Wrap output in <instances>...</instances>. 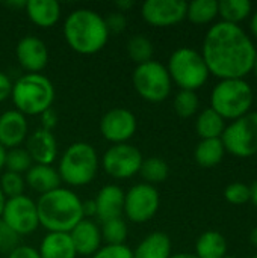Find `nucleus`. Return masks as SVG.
I'll list each match as a JSON object with an SVG mask.
<instances>
[{
	"instance_id": "nucleus-1",
	"label": "nucleus",
	"mask_w": 257,
	"mask_h": 258,
	"mask_svg": "<svg viewBox=\"0 0 257 258\" xmlns=\"http://www.w3.org/2000/svg\"><path fill=\"white\" fill-rule=\"evenodd\" d=\"M257 50L238 24L220 21L214 24L203 41L201 56L211 74L221 80L244 79L253 68Z\"/></svg>"
},
{
	"instance_id": "nucleus-2",
	"label": "nucleus",
	"mask_w": 257,
	"mask_h": 258,
	"mask_svg": "<svg viewBox=\"0 0 257 258\" xmlns=\"http://www.w3.org/2000/svg\"><path fill=\"white\" fill-rule=\"evenodd\" d=\"M64 36L73 51L85 56L101 51L109 41L105 18L98 12L86 8L76 9L67 15Z\"/></svg>"
},
{
	"instance_id": "nucleus-3",
	"label": "nucleus",
	"mask_w": 257,
	"mask_h": 258,
	"mask_svg": "<svg viewBox=\"0 0 257 258\" xmlns=\"http://www.w3.org/2000/svg\"><path fill=\"white\" fill-rule=\"evenodd\" d=\"M39 227L47 233H70L82 219V200L67 187L39 195L36 201Z\"/></svg>"
},
{
	"instance_id": "nucleus-4",
	"label": "nucleus",
	"mask_w": 257,
	"mask_h": 258,
	"mask_svg": "<svg viewBox=\"0 0 257 258\" xmlns=\"http://www.w3.org/2000/svg\"><path fill=\"white\" fill-rule=\"evenodd\" d=\"M56 92L52 80L44 74L26 73L14 82L11 100L15 110L27 116H39L53 106Z\"/></svg>"
},
{
	"instance_id": "nucleus-5",
	"label": "nucleus",
	"mask_w": 257,
	"mask_h": 258,
	"mask_svg": "<svg viewBox=\"0 0 257 258\" xmlns=\"http://www.w3.org/2000/svg\"><path fill=\"white\" fill-rule=\"evenodd\" d=\"M98 165V154L91 144L74 142L64 151L56 169L62 183L71 187H82L94 181Z\"/></svg>"
},
{
	"instance_id": "nucleus-6",
	"label": "nucleus",
	"mask_w": 257,
	"mask_h": 258,
	"mask_svg": "<svg viewBox=\"0 0 257 258\" xmlns=\"http://www.w3.org/2000/svg\"><path fill=\"white\" fill-rule=\"evenodd\" d=\"M253 89L244 79L220 80L211 94V109L224 119H238L251 112Z\"/></svg>"
},
{
	"instance_id": "nucleus-7",
	"label": "nucleus",
	"mask_w": 257,
	"mask_h": 258,
	"mask_svg": "<svg viewBox=\"0 0 257 258\" xmlns=\"http://www.w3.org/2000/svg\"><path fill=\"white\" fill-rule=\"evenodd\" d=\"M167 71L173 83L183 91H197L209 79L208 65L200 51L182 47L173 51L168 59Z\"/></svg>"
},
{
	"instance_id": "nucleus-8",
	"label": "nucleus",
	"mask_w": 257,
	"mask_h": 258,
	"mask_svg": "<svg viewBox=\"0 0 257 258\" xmlns=\"http://www.w3.org/2000/svg\"><path fill=\"white\" fill-rule=\"evenodd\" d=\"M132 83L138 95L148 103L165 101L170 97L173 86L167 67L158 60L136 65L132 74Z\"/></svg>"
},
{
	"instance_id": "nucleus-9",
	"label": "nucleus",
	"mask_w": 257,
	"mask_h": 258,
	"mask_svg": "<svg viewBox=\"0 0 257 258\" xmlns=\"http://www.w3.org/2000/svg\"><path fill=\"white\" fill-rule=\"evenodd\" d=\"M221 142L230 154L245 159L257 154V112L232 121L226 125Z\"/></svg>"
},
{
	"instance_id": "nucleus-10",
	"label": "nucleus",
	"mask_w": 257,
	"mask_h": 258,
	"mask_svg": "<svg viewBox=\"0 0 257 258\" xmlns=\"http://www.w3.org/2000/svg\"><path fill=\"white\" fill-rule=\"evenodd\" d=\"M142 160L144 157L141 151L127 142L111 145L101 156L100 163L109 177L115 180H126L139 174Z\"/></svg>"
},
{
	"instance_id": "nucleus-11",
	"label": "nucleus",
	"mask_w": 257,
	"mask_h": 258,
	"mask_svg": "<svg viewBox=\"0 0 257 258\" xmlns=\"http://www.w3.org/2000/svg\"><path fill=\"white\" fill-rule=\"evenodd\" d=\"M161 207V197L155 186L138 183L124 192V216L133 224H144L155 218Z\"/></svg>"
},
{
	"instance_id": "nucleus-12",
	"label": "nucleus",
	"mask_w": 257,
	"mask_h": 258,
	"mask_svg": "<svg viewBox=\"0 0 257 258\" xmlns=\"http://www.w3.org/2000/svg\"><path fill=\"white\" fill-rule=\"evenodd\" d=\"M0 221L20 237L33 234L39 227L36 201L27 195L6 200Z\"/></svg>"
},
{
	"instance_id": "nucleus-13",
	"label": "nucleus",
	"mask_w": 257,
	"mask_h": 258,
	"mask_svg": "<svg viewBox=\"0 0 257 258\" xmlns=\"http://www.w3.org/2000/svg\"><path fill=\"white\" fill-rule=\"evenodd\" d=\"M136 128H138L136 116L129 109H123V107L111 109L100 119V133L112 145L127 144L135 136Z\"/></svg>"
},
{
	"instance_id": "nucleus-14",
	"label": "nucleus",
	"mask_w": 257,
	"mask_h": 258,
	"mask_svg": "<svg viewBox=\"0 0 257 258\" xmlns=\"http://www.w3.org/2000/svg\"><path fill=\"white\" fill-rule=\"evenodd\" d=\"M183 0H147L141 6L142 20L153 27H171L186 18Z\"/></svg>"
},
{
	"instance_id": "nucleus-15",
	"label": "nucleus",
	"mask_w": 257,
	"mask_h": 258,
	"mask_svg": "<svg viewBox=\"0 0 257 258\" xmlns=\"http://www.w3.org/2000/svg\"><path fill=\"white\" fill-rule=\"evenodd\" d=\"M15 56L20 67L29 74L41 73L48 63V48L42 39L36 36H24L18 41Z\"/></svg>"
},
{
	"instance_id": "nucleus-16",
	"label": "nucleus",
	"mask_w": 257,
	"mask_h": 258,
	"mask_svg": "<svg viewBox=\"0 0 257 258\" xmlns=\"http://www.w3.org/2000/svg\"><path fill=\"white\" fill-rule=\"evenodd\" d=\"M29 136L27 118L18 110H6L0 115V145L5 150L21 147Z\"/></svg>"
},
{
	"instance_id": "nucleus-17",
	"label": "nucleus",
	"mask_w": 257,
	"mask_h": 258,
	"mask_svg": "<svg viewBox=\"0 0 257 258\" xmlns=\"http://www.w3.org/2000/svg\"><path fill=\"white\" fill-rule=\"evenodd\" d=\"M24 150L30 156L33 165H53L58 159V141L55 135L41 127L27 136Z\"/></svg>"
},
{
	"instance_id": "nucleus-18",
	"label": "nucleus",
	"mask_w": 257,
	"mask_h": 258,
	"mask_svg": "<svg viewBox=\"0 0 257 258\" xmlns=\"http://www.w3.org/2000/svg\"><path fill=\"white\" fill-rule=\"evenodd\" d=\"M71 242L77 255H94L101 248V233L100 227L92 219H82L70 233Z\"/></svg>"
},
{
	"instance_id": "nucleus-19",
	"label": "nucleus",
	"mask_w": 257,
	"mask_h": 258,
	"mask_svg": "<svg viewBox=\"0 0 257 258\" xmlns=\"http://www.w3.org/2000/svg\"><path fill=\"white\" fill-rule=\"evenodd\" d=\"M94 203L97 207V218L101 222L123 218L124 190L117 184H106L98 190Z\"/></svg>"
},
{
	"instance_id": "nucleus-20",
	"label": "nucleus",
	"mask_w": 257,
	"mask_h": 258,
	"mask_svg": "<svg viewBox=\"0 0 257 258\" xmlns=\"http://www.w3.org/2000/svg\"><path fill=\"white\" fill-rule=\"evenodd\" d=\"M26 186L33 192L44 195L61 187V177L53 165H32L24 177Z\"/></svg>"
},
{
	"instance_id": "nucleus-21",
	"label": "nucleus",
	"mask_w": 257,
	"mask_h": 258,
	"mask_svg": "<svg viewBox=\"0 0 257 258\" xmlns=\"http://www.w3.org/2000/svg\"><path fill=\"white\" fill-rule=\"evenodd\" d=\"M24 8L29 20L41 29L53 27L61 20V5L56 0H29Z\"/></svg>"
},
{
	"instance_id": "nucleus-22",
	"label": "nucleus",
	"mask_w": 257,
	"mask_h": 258,
	"mask_svg": "<svg viewBox=\"0 0 257 258\" xmlns=\"http://www.w3.org/2000/svg\"><path fill=\"white\" fill-rule=\"evenodd\" d=\"M41 258H76L77 252L68 233H47L39 245Z\"/></svg>"
},
{
	"instance_id": "nucleus-23",
	"label": "nucleus",
	"mask_w": 257,
	"mask_h": 258,
	"mask_svg": "<svg viewBox=\"0 0 257 258\" xmlns=\"http://www.w3.org/2000/svg\"><path fill=\"white\" fill-rule=\"evenodd\" d=\"M171 239L165 233L156 231L139 242L133 258H171Z\"/></svg>"
},
{
	"instance_id": "nucleus-24",
	"label": "nucleus",
	"mask_w": 257,
	"mask_h": 258,
	"mask_svg": "<svg viewBox=\"0 0 257 258\" xmlns=\"http://www.w3.org/2000/svg\"><path fill=\"white\" fill-rule=\"evenodd\" d=\"M227 254V240L218 231H206L195 242V255L198 258H224Z\"/></svg>"
},
{
	"instance_id": "nucleus-25",
	"label": "nucleus",
	"mask_w": 257,
	"mask_h": 258,
	"mask_svg": "<svg viewBox=\"0 0 257 258\" xmlns=\"http://www.w3.org/2000/svg\"><path fill=\"white\" fill-rule=\"evenodd\" d=\"M195 130L201 139H221L226 130V119L220 116L214 109L208 107L198 113Z\"/></svg>"
},
{
	"instance_id": "nucleus-26",
	"label": "nucleus",
	"mask_w": 257,
	"mask_h": 258,
	"mask_svg": "<svg viewBox=\"0 0 257 258\" xmlns=\"http://www.w3.org/2000/svg\"><path fill=\"white\" fill-rule=\"evenodd\" d=\"M226 148L221 139H201L195 147V162L203 168H214L224 159Z\"/></svg>"
},
{
	"instance_id": "nucleus-27",
	"label": "nucleus",
	"mask_w": 257,
	"mask_h": 258,
	"mask_svg": "<svg viewBox=\"0 0 257 258\" xmlns=\"http://www.w3.org/2000/svg\"><path fill=\"white\" fill-rule=\"evenodd\" d=\"M251 12V3L248 0H221L218 2V15L224 23L238 24L244 21Z\"/></svg>"
},
{
	"instance_id": "nucleus-28",
	"label": "nucleus",
	"mask_w": 257,
	"mask_h": 258,
	"mask_svg": "<svg viewBox=\"0 0 257 258\" xmlns=\"http://www.w3.org/2000/svg\"><path fill=\"white\" fill-rule=\"evenodd\" d=\"M218 17L217 0H194L188 3L186 18L194 24H208Z\"/></svg>"
},
{
	"instance_id": "nucleus-29",
	"label": "nucleus",
	"mask_w": 257,
	"mask_h": 258,
	"mask_svg": "<svg viewBox=\"0 0 257 258\" xmlns=\"http://www.w3.org/2000/svg\"><path fill=\"white\" fill-rule=\"evenodd\" d=\"M139 175L142 177L144 183L155 186V184L164 183L168 178L170 166L161 157H148V159L142 160V165H141V169H139Z\"/></svg>"
},
{
	"instance_id": "nucleus-30",
	"label": "nucleus",
	"mask_w": 257,
	"mask_h": 258,
	"mask_svg": "<svg viewBox=\"0 0 257 258\" xmlns=\"http://www.w3.org/2000/svg\"><path fill=\"white\" fill-rule=\"evenodd\" d=\"M153 53L155 47L151 41L144 35H135L127 41V54L136 65L153 60Z\"/></svg>"
},
{
	"instance_id": "nucleus-31",
	"label": "nucleus",
	"mask_w": 257,
	"mask_h": 258,
	"mask_svg": "<svg viewBox=\"0 0 257 258\" xmlns=\"http://www.w3.org/2000/svg\"><path fill=\"white\" fill-rule=\"evenodd\" d=\"M100 233H101L103 243H106V245H124V242L127 240L129 228H127V224L123 218H117V219L101 222Z\"/></svg>"
},
{
	"instance_id": "nucleus-32",
	"label": "nucleus",
	"mask_w": 257,
	"mask_h": 258,
	"mask_svg": "<svg viewBox=\"0 0 257 258\" xmlns=\"http://www.w3.org/2000/svg\"><path fill=\"white\" fill-rule=\"evenodd\" d=\"M32 165H33V162L24 148L18 147V148H12V150H6V159H5L6 171L23 175L30 169Z\"/></svg>"
},
{
	"instance_id": "nucleus-33",
	"label": "nucleus",
	"mask_w": 257,
	"mask_h": 258,
	"mask_svg": "<svg viewBox=\"0 0 257 258\" xmlns=\"http://www.w3.org/2000/svg\"><path fill=\"white\" fill-rule=\"evenodd\" d=\"M174 110L180 118H191L197 113L200 101L198 95L194 91H183L180 89L174 97Z\"/></svg>"
},
{
	"instance_id": "nucleus-34",
	"label": "nucleus",
	"mask_w": 257,
	"mask_h": 258,
	"mask_svg": "<svg viewBox=\"0 0 257 258\" xmlns=\"http://www.w3.org/2000/svg\"><path fill=\"white\" fill-rule=\"evenodd\" d=\"M0 190L3 192L6 200L24 195V190H26L24 177L20 174H15V172L5 171L0 178Z\"/></svg>"
},
{
	"instance_id": "nucleus-35",
	"label": "nucleus",
	"mask_w": 257,
	"mask_h": 258,
	"mask_svg": "<svg viewBox=\"0 0 257 258\" xmlns=\"http://www.w3.org/2000/svg\"><path fill=\"white\" fill-rule=\"evenodd\" d=\"M224 197L230 204H235V206L245 204L251 198L250 186H247L245 183H232L226 187Z\"/></svg>"
},
{
	"instance_id": "nucleus-36",
	"label": "nucleus",
	"mask_w": 257,
	"mask_h": 258,
	"mask_svg": "<svg viewBox=\"0 0 257 258\" xmlns=\"http://www.w3.org/2000/svg\"><path fill=\"white\" fill-rule=\"evenodd\" d=\"M91 258H133V251L124 245H105Z\"/></svg>"
},
{
	"instance_id": "nucleus-37",
	"label": "nucleus",
	"mask_w": 257,
	"mask_h": 258,
	"mask_svg": "<svg viewBox=\"0 0 257 258\" xmlns=\"http://www.w3.org/2000/svg\"><path fill=\"white\" fill-rule=\"evenodd\" d=\"M105 23H106V27H108L109 35L111 33H121L127 27V18H126V15L121 14V12H118V11L111 12L108 17H105Z\"/></svg>"
},
{
	"instance_id": "nucleus-38",
	"label": "nucleus",
	"mask_w": 257,
	"mask_h": 258,
	"mask_svg": "<svg viewBox=\"0 0 257 258\" xmlns=\"http://www.w3.org/2000/svg\"><path fill=\"white\" fill-rule=\"evenodd\" d=\"M8 258H41L38 254V249L27 246V245H18L15 249H12Z\"/></svg>"
},
{
	"instance_id": "nucleus-39",
	"label": "nucleus",
	"mask_w": 257,
	"mask_h": 258,
	"mask_svg": "<svg viewBox=\"0 0 257 258\" xmlns=\"http://www.w3.org/2000/svg\"><path fill=\"white\" fill-rule=\"evenodd\" d=\"M39 118H41V128L48 130V132H53V128L58 124V113L55 112V109L53 107L47 109L45 112H42L39 115Z\"/></svg>"
},
{
	"instance_id": "nucleus-40",
	"label": "nucleus",
	"mask_w": 257,
	"mask_h": 258,
	"mask_svg": "<svg viewBox=\"0 0 257 258\" xmlns=\"http://www.w3.org/2000/svg\"><path fill=\"white\" fill-rule=\"evenodd\" d=\"M12 86H14V83H12L11 77L0 71V103H3L8 98H11Z\"/></svg>"
},
{
	"instance_id": "nucleus-41",
	"label": "nucleus",
	"mask_w": 257,
	"mask_h": 258,
	"mask_svg": "<svg viewBox=\"0 0 257 258\" xmlns=\"http://www.w3.org/2000/svg\"><path fill=\"white\" fill-rule=\"evenodd\" d=\"M82 212H83V219H92V218H97V207H95L94 200L82 201Z\"/></svg>"
},
{
	"instance_id": "nucleus-42",
	"label": "nucleus",
	"mask_w": 257,
	"mask_h": 258,
	"mask_svg": "<svg viewBox=\"0 0 257 258\" xmlns=\"http://www.w3.org/2000/svg\"><path fill=\"white\" fill-rule=\"evenodd\" d=\"M133 6H135V2H133V0H118V2L115 3L117 11H118V12H121V14H124V12L130 11Z\"/></svg>"
},
{
	"instance_id": "nucleus-43",
	"label": "nucleus",
	"mask_w": 257,
	"mask_h": 258,
	"mask_svg": "<svg viewBox=\"0 0 257 258\" xmlns=\"http://www.w3.org/2000/svg\"><path fill=\"white\" fill-rule=\"evenodd\" d=\"M250 29H251V33H253V36H256L257 38V11L253 14V17H251V21H250Z\"/></svg>"
},
{
	"instance_id": "nucleus-44",
	"label": "nucleus",
	"mask_w": 257,
	"mask_h": 258,
	"mask_svg": "<svg viewBox=\"0 0 257 258\" xmlns=\"http://www.w3.org/2000/svg\"><path fill=\"white\" fill-rule=\"evenodd\" d=\"M250 192H251V198H250V201H253V204L257 207V180L253 183V184H251Z\"/></svg>"
},
{
	"instance_id": "nucleus-45",
	"label": "nucleus",
	"mask_w": 257,
	"mask_h": 258,
	"mask_svg": "<svg viewBox=\"0 0 257 258\" xmlns=\"http://www.w3.org/2000/svg\"><path fill=\"white\" fill-rule=\"evenodd\" d=\"M5 159H6V150L0 145V172L5 168Z\"/></svg>"
},
{
	"instance_id": "nucleus-46",
	"label": "nucleus",
	"mask_w": 257,
	"mask_h": 258,
	"mask_svg": "<svg viewBox=\"0 0 257 258\" xmlns=\"http://www.w3.org/2000/svg\"><path fill=\"white\" fill-rule=\"evenodd\" d=\"M250 242H251L253 246H256L257 248V227L256 228H253L251 233H250Z\"/></svg>"
},
{
	"instance_id": "nucleus-47",
	"label": "nucleus",
	"mask_w": 257,
	"mask_h": 258,
	"mask_svg": "<svg viewBox=\"0 0 257 258\" xmlns=\"http://www.w3.org/2000/svg\"><path fill=\"white\" fill-rule=\"evenodd\" d=\"M171 258H198L195 254H188V252H180V254H173Z\"/></svg>"
},
{
	"instance_id": "nucleus-48",
	"label": "nucleus",
	"mask_w": 257,
	"mask_h": 258,
	"mask_svg": "<svg viewBox=\"0 0 257 258\" xmlns=\"http://www.w3.org/2000/svg\"><path fill=\"white\" fill-rule=\"evenodd\" d=\"M5 204H6V198L3 195V192L0 190V218H2V213H3V209H5Z\"/></svg>"
},
{
	"instance_id": "nucleus-49",
	"label": "nucleus",
	"mask_w": 257,
	"mask_h": 258,
	"mask_svg": "<svg viewBox=\"0 0 257 258\" xmlns=\"http://www.w3.org/2000/svg\"><path fill=\"white\" fill-rule=\"evenodd\" d=\"M251 71L254 73V76H256V79H257V54H256V59H254V63H253V68H251Z\"/></svg>"
},
{
	"instance_id": "nucleus-50",
	"label": "nucleus",
	"mask_w": 257,
	"mask_h": 258,
	"mask_svg": "<svg viewBox=\"0 0 257 258\" xmlns=\"http://www.w3.org/2000/svg\"><path fill=\"white\" fill-rule=\"evenodd\" d=\"M2 245H3V240H2V224H0V251H2Z\"/></svg>"
},
{
	"instance_id": "nucleus-51",
	"label": "nucleus",
	"mask_w": 257,
	"mask_h": 258,
	"mask_svg": "<svg viewBox=\"0 0 257 258\" xmlns=\"http://www.w3.org/2000/svg\"><path fill=\"white\" fill-rule=\"evenodd\" d=\"M224 258H236V257H229V255H226V257Z\"/></svg>"
},
{
	"instance_id": "nucleus-52",
	"label": "nucleus",
	"mask_w": 257,
	"mask_h": 258,
	"mask_svg": "<svg viewBox=\"0 0 257 258\" xmlns=\"http://www.w3.org/2000/svg\"><path fill=\"white\" fill-rule=\"evenodd\" d=\"M253 258H257V255H254V257H253Z\"/></svg>"
}]
</instances>
